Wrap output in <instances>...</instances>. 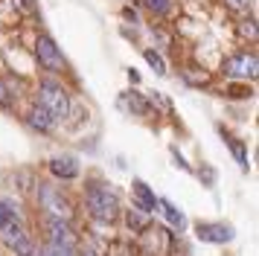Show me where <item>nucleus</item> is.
Returning <instances> with one entry per match:
<instances>
[{
    "label": "nucleus",
    "instance_id": "aec40b11",
    "mask_svg": "<svg viewBox=\"0 0 259 256\" xmlns=\"http://www.w3.org/2000/svg\"><path fill=\"white\" fill-rule=\"evenodd\" d=\"M169 154H172V160H175V166H178V169H181V172L192 175V166H189V163L184 160V154L178 151V146H169Z\"/></svg>",
    "mask_w": 259,
    "mask_h": 256
},
{
    "label": "nucleus",
    "instance_id": "7ed1b4c3",
    "mask_svg": "<svg viewBox=\"0 0 259 256\" xmlns=\"http://www.w3.org/2000/svg\"><path fill=\"white\" fill-rule=\"evenodd\" d=\"M35 58H38V64L47 70V73H61V70H64L61 47L56 44L50 35H38V41H35Z\"/></svg>",
    "mask_w": 259,
    "mask_h": 256
},
{
    "label": "nucleus",
    "instance_id": "dca6fc26",
    "mask_svg": "<svg viewBox=\"0 0 259 256\" xmlns=\"http://www.w3.org/2000/svg\"><path fill=\"white\" fill-rule=\"evenodd\" d=\"M143 6L152 12V15L163 18V15H169V9H172V0H143Z\"/></svg>",
    "mask_w": 259,
    "mask_h": 256
},
{
    "label": "nucleus",
    "instance_id": "f8f14e48",
    "mask_svg": "<svg viewBox=\"0 0 259 256\" xmlns=\"http://www.w3.org/2000/svg\"><path fill=\"white\" fill-rule=\"evenodd\" d=\"M119 108H122V111H131L134 116H146L152 105L146 102V96H143V93L128 91V93H122V96H119Z\"/></svg>",
    "mask_w": 259,
    "mask_h": 256
},
{
    "label": "nucleus",
    "instance_id": "9b49d317",
    "mask_svg": "<svg viewBox=\"0 0 259 256\" xmlns=\"http://www.w3.org/2000/svg\"><path fill=\"white\" fill-rule=\"evenodd\" d=\"M26 125L35 128L38 134H50V131L59 125V122H56V116L50 114V111H44L41 105H35V108H32L29 114H26Z\"/></svg>",
    "mask_w": 259,
    "mask_h": 256
},
{
    "label": "nucleus",
    "instance_id": "f257e3e1",
    "mask_svg": "<svg viewBox=\"0 0 259 256\" xmlns=\"http://www.w3.org/2000/svg\"><path fill=\"white\" fill-rule=\"evenodd\" d=\"M84 207H88V212H91V219L94 221H99V224H111V221L119 216V198L108 184L91 181L88 189H84Z\"/></svg>",
    "mask_w": 259,
    "mask_h": 256
},
{
    "label": "nucleus",
    "instance_id": "423d86ee",
    "mask_svg": "<svg viewBox=\"0 0 259 256\" xmlns=\"http://www.w3.org/2000/svg\"><path fill=\"white\" fill-rule=\"evenodd\" d=\"M224 76L230 79H253L256 76V56L250 53H239V56L224 58Z\"/></svg>",
    "mask_w": 259,
    "mask_h": 256
},
{
    "label": "nucleus",
    "instance_id": "f3484780",
    "mask_svg": "<svg viewBox=\"0 0 259 256\" xmlns=\"http://www.w3.org/2000/svg\"><path fill=\"white\" fill-rule=\"evenodd\" d=\"M143 58H146V61L154 67V73H157V76H166V61L157 56L154 50H143Z\"/></svg>",
    "mask_w": 259,
    "mask_h": 256
},
{
    "label": "nucleus",
    "instance_id": "2eb2a0df",
    "mask_svg": "<svg viewBox=\"0 0 259 256\" xmlns=\"http://www.w3.org/2000/svg\"><path fill=\"white\" fill-rule=\"evenodd\" d=\"M18 219V212H15V204L12 201H6V198H0V230L9 224V221Z\"/></svg>",
    "mask_w": 259,
    "mask_h": 256
},
{
    "label": "nucleus",
    "instance_id": "5701e85b",
    "mask_svg": "<svg viewBox=\"0 0 259 256\" xmlns=\"http://www.w3.org/2000/svg\"><path fill=\"white\" fill-rule=\"evenodd\" d=\"M15 6H21L24 12H35V3L32 0H15Z\"/></svg>",
    "mask_w": 259,
    "mask_h": 256
},
{
    "label": "nucleus",
    "instance_id": "9d476101",
    "mask_svg": "<svg viewBox=\"0 0 259 256\" xmlns=\"http://www.w3.org/2000/svg\"><path fill=\"white\" fill-rule=\"evenodd\" d=\"M50 172H53V178H59V181L79 178V160H76V154H59V157H53L50 160Z\"/></svg>",
    "mask_w": 259,
    "mask_h": 256
},
{
    "label": "nucleus",
    "instance_id": "6ab92c4d",
    "mask_svg": "<svg viewBox=\"0 0 259 256\" xmlns=\"http://www.w3.org/2000/svg\"><path fill=\"white\" fill-rule=\"evenodd\" d=\"M125 221H128L131 230H143V227H146V212H140V209H128V212H125Z\"/></svg>",
    "mask_w": 259,
    "mask_h": 256
},
{
    "label": "nucleus",
    "instance_id": "a211bd4d",
    "mask_svg": "<svg viewBox=\"0 0 259 256\" xmlns=\"http://www.w3.org/2000/svg\"><path fill=\"white\" fill-rule=\"evenodd\" d=\"M41 256H76V253H73V247H64V244L47 242L44 247H41Z\"/></svg>",
    "mask_w": 259,
    "mask_h": 256
},
{
    "label": "nucleus",
    "instance_id": "f03ea898",
    "mask_svg": "<svg viewBox=\"0 0 259 256\" xmlns=\"http://www.w3.org/2000/svg\"><path fill=\"white\" fill-rule=\"evenodd\" d=\"M38 105L56 116V122H61L70 114V96H67V91L59 81H41L38 84Z\"/></svg>",
    "mask_w": 259,
    "mask_h": 256
},
{
    "label": "nucleus",
    "instance_id": "1a4fd4ad",
    "mask_svg": "<svg viewBox=\"0 0 259 256\" xmlns=\"http://www.w3.org/2000/svg\"><path fill=\"white\" fill-rule=\"evenodd\" d=\"M44 227H47V236H50L53 244H64V247H73V244H76L70 227H67V221H61L59 216H47V219H44Z\"/></svg>",
    "mask_w": 259,
    "mask_h": 256
},
{
    "label": "nucleus",
    "instance_id": "39448f33",
    "mask_svg": "<svg viewBox=\"0 0 259 256\" xmlns=\"http://www.w3.org/2000/svg\"><path fill=\"white\" fill-rule=\"evenodd\" d=\"M0 233H3V242L9 244L18 256H38L35 244H32V239L26 236V230L21 227V221H18V219L9 221V224H6Z\"/></svg>",
    "mask_w": 259,
    "mask_h": 256
},
{
    "label": "nucleus",
    "instance_id": "ddd939ff",
    "mask_svg": "<svg viewBox=\"0 0 259 256\" xmlns=\"http://www.w3.org/2000/svg\"><path fill=\"white\" fill-rule=\"evenodd\" d=\"M160 212L166 216V221H169L172 227H178V230H187V216H184V212H181V209H178L172 201L160 198Z\"/></svg>",
    "mask_w": 259,
    "mask_h": 256
},
{
    "label": "nucleus",
    "instance_id": "4468645a",
    "mask_svg": "<svg viewBox=\"0 0 259 256\" xmlns=\"http://www.w3.org/2000/svg\"><path fill=\"white\" fill-rule=\"evenodd\" d=\"M227 149H230V154L236 157L239 169H242V172H247V169H250V163H247V146H245V140L227 137Z\"/></svg>",
    "mask_w": 259,
    "mask_h": 256
},
{
    "label": "nucleus",
    "instance_id": "20e7f679",
    "mask_svg": "<svg viewBox=\"0 0 259 256\" xmlns=\"http://www.w3.org/2000/svg\"><path fill=\"white\" fill-rule=\"evenodd\" d=\"M195 239L204 244H227L236 239L233 224H224V221H198L195 224Z\"/></svg>",
    "mask_w": 259,
    "mask_h": 256
},
{
    "label": "nucleus",
    "instance_id": "412c9836",
    "mask_svg": "<svg viewBox=\"0 0 259 256\" xmlns=\"http://www.w3.org/2000/svg\"><path fill=\"white\" fill-rule=\"evenodd\" d=\"M12 105H15V93L0 81V108H12Z\"/></svg>",
    "mask_w": 259,
    "mask_h": 256
},
{
    "label": "nucleus",
    "instance_id": "0eeeda50",
    "mask_svg": "<svg viewBox=\"0 0 259 256\" xmlns=\"http://www.w3.org/2000/svg\"><path fill=\"white\" fill-rule=\"evenodd\" d=\"M131 201H134V209H140V212H146V216L160 209V198L154 195L152 189H149V184L140 181V178L131 181Z\"/></svg>",
    "mask_w": 259,
    "mask_h": 256
},
{
    "label": "nucleus",
    "instance_id": "6e6552de",
    "mask_svg": "<svg viewBox=\"0 0 259 256\" xmlns=\"http://www.w3.org/2000/svg\"><path fill=\"white\" fill-rule=\"evenodd\" d=\"M38 201H41V207L47 209L50 216H67L70 212V204H67V198L61 195L59 186H38Z\"/></svg>",
    "mask_w": 259,
    "mask_h": 256
},
{
    "label": "nucleus",
    "instance_id": "4be33fe9",
    "mask_svg": "<svg viewBox=\"0 0 259 256\" xmlns=\"http://www.w3.org/2000/svg\"><path fill=\"white\" fill-rule=\"evenodd\" d=\"M230 9H236V12H247L250 9V0H224Z\"/></svg>",
    "mask_w": 259,
    "mask_h": 256
}]
</instances>
